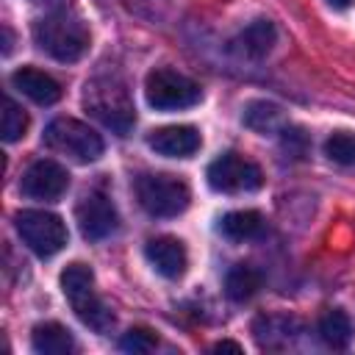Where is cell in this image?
Segmentation results:
<instances>
[{
	"mask_svg": "<svg viewBox=\"0 0 355 355\" xmlns=\"http://www.w3.org/2000/svg\"><path fill=\"white\" fill-rule=\"evenodd\" d=\"M33 42L50 58L72 64L83 58V53L89 50V28L61 8L33 22Z\"/></svg>",
	"mask_w": 355,
	"mask_h": 355,
	"instance_id": "1",
	"label": "cell"
},
{
	"mask_svg": "<svg viewBox=\"0 0 355 355\" xmlns=\"http://www.w3.org/2000/svg\"><path fill=\"white\" fill-rule=\"evenodd\" d=\"M61 291H64L72 311L78 313V319L86 327H92L97 333H105L114 324V313L94 294V272L86 263H69L61 272Z\"/></svg>",
	"mask_w": 355,
	"mask_h": 355,
	"instance_id": "2",
	"label": "cell"
},
{
	"mask_svg": "<svg viewBox=\"0 0 355 355\" xmlns=\"http://www.w3.org/2000/svg\"><path fill=\"white\" fill-rule=\"evenodd\" d=\"M83 103L105 128L116 130L119 136H125L130 130V125L136 122L128 89L116 78H94V80H89Z\"/></svg>",
	"mask_w": 355,
	"mask_h": 355,
	"instance_id": "3",
	"label": "cell"
},
{
	"mask_svg": "<svg viewBox=\"0 0 355 355\" xmlns=\"http://www.w3.org/2000/svg\"><path fill=\"white\" fill-rule=\"evenodd\" d=\"M44 144L78 164H92L103 155V139L86 122L72 116H58L44 130Z\"/></svg>",
	"mask_w": 355,
	"mask_h": 355,
	"instance_id": "4",
	"label": "cell"
},
{
	"mask_svg": "<svg viewBox=\"0 0 355 355\" xmlns=\"http://www.w3.org/2000/svg\"><path fill=\"white\" fill-rule=\"evenodd\" d=\"M144 97L155 111H180L191 108L202 100V89L183 72L175 69H153L144 80Z\"/></svg>",
	"mask_w": 355,
	"mask_h": 355,
	"instance_id": "5",
	"label": "cell"
},
{
	"mask_svg": "<svg viewBox=\"0 0 355 355\" xmlns=\"http://www.w3.org/2000/svg\"><path fill=\"white\" fill-rule=\"evenodd\" d=\"M14 225L25 247L39 258H53L67 247V225L61 222V216L50 211H39V208L19 211L14 216Z\"/></svg>",
	"mask_w": 355,
	"mask_h": 355,
	"instance_id": "6",
	"label": "cell"
},
{
	"mask_svg": "<svg viewBox=\"0 0 355 355\" xmlns=\"http://www.w3.org/2000/svg\"><path fill=\"white\" fill-rule=\"evenodd\" d=\"M139 205L150 216H178L189 208V186L175 175H141L136 180Z\"/></svg>",
	"mask_w": 355,
	"mask_h": 355,
	"instance_id": "7",
	"label": "cell"
},
{
	"mask_svg": "<svg viewBox=\"0 0 355 355\" xmlns=\"http://www.w3.org/2000/svg\"><path fill=\"white\" fill-rule=\"evenodd\" d=\"M261 183H263V175L258 164H252L239 153H225L208 166V186L214 191H225V194L255 191L261 189Z\"/></svg>",
	"mask_w": 355,
	"mask_h": 355,
	"instance_id": "8",
	"label": "cell"
},
{
	"mask_svg": "<svg viewBox=\"0 0 355 355\" xmlns=\"http://www.w3.org/2000/svg\"><path fill=\"white\" fill-rule=\"evenodd\" d=\"M75 222L83 233V239L89 241H103L108 239L116 225H119V214L111 202L108 194L103 191H89L80 197V202L75 205Z\"/></svg>",
	"mask_w": 355,
	"mask_h": 355,
	"instance_id": "9",
	"label": "cell"
},
{
	"mask_svg": "<svg viewBox=\"0 0 355 355\" xmlns=\"http://www.w3.org/2000/svg\"><path fill=\"white\" fill-rule=\"evenodd\" d=\"M19 189L25 197H33V200H58L69 189V175L61 164L42 158L25 169Z\"/></svg>",
	"mask_w": 355,
	"mask_h": 355,
	"instance_id": "10",
	"label": "cell"
},
{
	"mask_svg": "<svg viewBox=\"0 0 355 355\" xmlns=\"http://www.w3.org/2000/svg\"><path fill=\"white\" fill-rule=\"evenodd\" d=\"M144 255L150 261V266L169 280H178L186 266H189V252L183 247V241H178L175 236H155L144 244Z\"/></svg>",
	"mask_w": 355,
	"mask_h": 355,
	"instance_id": "11",
	"label": "cell"
},
{
	"mask_svg": "<svg viewBox=\"0 0 355 355\" xmlns=\"http://www.w3.org/2000/svg\"><path fill=\"white\" fill-rule=\"evenodd\" d=\"M200 141L202 139L191 125H166V128L147 133L150 150H155L158 155H166V158H189L200 150Z\"/></svg>",
	"mask_w": 355,
	"mask_h": 355,
	"instance_id": "12",
	"label": "cell"
},
{
	"mask_svg": "<svg viewBox=\"0 0 355 355\" xmlns=\"http://www.w3.org/2000/svg\"><path fill=\"white\" fill-rule=\"evenodd\" d=\"M11 83L17 92H22L28 100L39 103V105H53L61 97V86L53 75L36 69V67H22L11 75Z\"/></svg>",
	"mask_w": 355,
	"mask_h": 355,
	"instance_id": "13",
	"label": "cell"
},
{
	"mask_svg": "<svg viewBox=\"0 0 355 355\" xmlns=\"http://www.w3.org/2000/svg\"><path fill=\"white\" fill-rule=\"evenodd\" d=\"M31 347L36 355H69L75 349V338L64 324L42 322L31 333Z\"/></svg>",
	"mask_w": 355,
	"mask_h": 355,
	"instance_id": "14",
	"label": "cell"
},
{
	"mask_svg": "<svg viewBox=\"0 0 355 355\" xmlns=\"http://www.w3.org/2000/svg\"><path fill=\"white\" fill-rule=\"evenodd\" d=\"M275 39H277L275 25H272L269 19H255V22H250V25L239 33L236 50H239L241 55H247V58H263V55L272 50Z\"/></svg>",
	"mask_w": 355,
	"mask_h": 355,
	"instance_id": "15",
	"label": "cell"
},
{
	"mask_svg": "<svg viewBox=\"0 0 355 355\" xmlns=\"http://www.w3.org/2000/svg\"><path fill=\"white\" fill-rule=\"evenodd\" d=\"M300 330L297 319L283 316V313H269V316H258L252 324V333L258 338L261 347H283L288 344V338Z\"/></svg>",
	"mask_w": 355,
	"mask_h": 355,
	"instance_id": "16",
	"label": "cell"
},
{
	"mask_svg": "<svg viewBox=\"0 0 355 355\" xmlns=\"http://www.w3.org/2000/svg\"><path fill=\"white\" fill-rule=\"evenodd\" d=\"M244 125L247 128H252L255 133H277V130H283L286 128V114H283V108L280 105H275V103H266V100H255V103H250L247 108H244Z\"/></svg>",
	"mask_w": 355,
	"mask_h": 355,
	"instance_id": "17",
	"label": "cell"
},
{
	"mask_svg": "<svg viewBox=\"0 0 355 355\" xmlns=\"http://www.w3.org/2000/svg\"><path fill=\"white\" fill-rule=\"evenodd\" d=\"M263 230V216L258 211H230L219 219V233L230 241L255 239Z\"/></svg>",
	"mask_w": 355,
	"mask_h": 355,
	"instance_id": "18",
	"label": "cell"
},
{
	"mask_svg": "<svg viewBox=\"0 0 355 355\" xmlns=\"http://www.w3.org/2000/svg\"><path fill=\"white\" fill-rule=\"evenodd\" d=\"M261 288V272L250 263H236L227 275H225V294L233 302H244L250 297H255Z\"/></svg>",
	"mask_w": 355,
	"mask_h": 355,
	"instance_id": "19",
	"label": "cell"
},
{
	"mask_svg": "<svg viewBox=\"0 0 355 355\" xmlns=\"http://www.w3.org/2000/svg\"><path fill=\"white\" fill-rule=\"evenodd\" d=\"M352 333H355V330H352V319H349L344 311L330 308V311H324V313L319 316V336H322L324 344L341 349V347L349 344Z\"/></svg>",
	"mask_w": 355,
	"mask_h": 355,
	"instance_id": "20",
	"label": "cell"
},
{
	"mask_svg": "<svg viewBox=\"0 0 355 355\" xmlns=\"http://www.w3.org/2000/svg\"><path fill=\"white\" fill-rule=\"evenodd\" d=\"M0 130H3V139L8 144L19 141L28 130V114L22 111V105H17L11 97L3 100V119H0Z\"/></svg>",
	"mask_w": 355,
	"mask_h": 355,
	"instance_id": "21",
	"label": "cell"
},
{
	"mask_svg": "<svg viewBox=\"0 0 355 355\" xmlns=\"http://www.w3.org/2000/svg\"><path fill=\"white\" fill-rule=\"evenodd\" d=\"M324 155L341 166H355V136L347 130H338L327 136L324 141Z\"/></svg>",
	"mask_w": 355,
	"mask_h": 355,
	"instance_id": "22",
	"label": "cell"
},
{
	"mask_svg": "<svg viewBox=\"0 0 355 355\" xmlns=\"http://www.w3.org/2000/svg\"><path fill=\"white\" fill-rule=\"evenodd\" d=\"M155 344H158V338H155V333L147 330V327H130V330L119 338V349H122V352H130V355H147V352L155 349Z\"/></svg>",
	"mask_w": 355,
	"mask_h": 355,
	"instance_id": "23",
	"label": "cell"
},
{
	"mask_svg": "<svg viewBox=\"0 0 355 355\" xmlns=\"http://www.w3.org/2000/svg\"><path fill=\"white\" fill-rule=\"evenodd\" d=\"M33 6H42V8H50V11H61L67 6V0H31Z\"/></svg>",
	"mask_w": 355,
	"mask_h": 355,
	"instance_id": "24",
	"label": "cell"
},
{
	"mask_svg": "<svg viewBox=\"0 0 355 355\" xmlns=\"http://www.w3.org/2000/svg\"><path fill=\"white\" fill-rule=\"evenodd\" d=\"M214 349H216V352H225V349H227V352H241V347L233 344V341H219V344H214Z\"/></svg>",
	"mask_w": 355,
	"mask_h": 355,
	"instance_id": "25",
	"label": "cell"
},
{
	"mask_svg": "<svg viewBox=\"0 0 355 355\" xmlns=\"http://www.w3.org/2000/svg\"><path fill=\"white\" fill-rule=\"evenodd\" d=\"M352 3H355V0H327V6L336 8V11H347Z\"/></svg>",
	"mask_w": 355,
	"mask_h": 355,
	"instance_id": "26",
	"label": "cell"
}]
</instances>
